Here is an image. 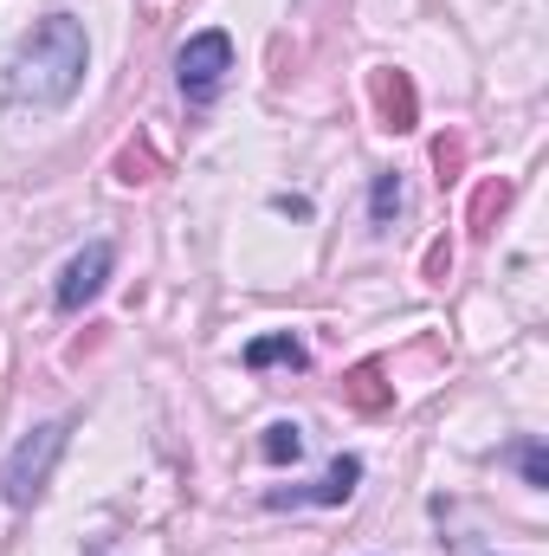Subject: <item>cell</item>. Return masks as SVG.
Returning <instances> with one entry per match:
<instances>
[{
	"mask_svg": "<svg viewBox=\"0 0 549 556\" xmlns=\"http://www.w3.org/2000/svg\"><path fill=\"white\" fill-rule=\"evenodd\" d=\"M369 91H375L382 130H413L420 104H413V78H408V72H375V78H369Z\"/></svg>",
	"mask_w": 549,
	"mask_h": 556,
	"instance_id": "cell-5",
	"label": "cell"
},
{
	"mask_svg": "<svg viewBox=\"0 0 549 556\" xmlns=\"http://www.w3.org/2000/svg\"><path fill=\"white\" fill-rule=\"evenodd\" d=\"M259 453H266L272 466H297V453H304L297 420H272V427H266V440H259Z\"/></svg>",
	"mask_w": 549,
	"mask_h": 556,
	"instance_id": "cell-10",
	"label": "cell"
},
{
	"mask_svg": "<svg viewBox=\"0 0 549 556\" xmlns=\"http://www.w3.org/2000/svg\"><path fill=\"white\" fill-rule=\"evenodd\" d=\"M343 395H349V402H356L362 415H382V408L395 402V389L382 382V363H356V369L343 376Z\"/></svg>",
	"mask_w": 549,
	"mask_h": 556,
	"instance_id": "cell-7",
	"label": "cell"
},
{
	"mask_svg": "<svg viewBox=\"0 0 549 556\" xmlns=\"http://www.w3.org/2000/svg\"><path fill=\"white\" fill-rule=\"evenodd\" d=\"M511 207V181H485L478 194H472V233H491V220Z\"/></svg>",
	"mask_w": 549,
	"mask_h": 556,
	"instance_id": "cell-11",
	"label": "cell"
},
{
	"mask_svg": "<svg viewBox=\"0 0 549 556\" xmlns=\"http://www.w3.org/2000/svg\"><path fill=\"white\" fill-rule=\"evenodd\" d=\"M446 266H452V247H446V240H439V247H433V253H426V278H446Z\"/></svg>",
	"mask_w": 549,
	"mask_h": 556,
	"instance_id": "cell-15",
	"label": "cell"
},
{
	"mask_svg": "<svg viewBox=\"0 0 549 556\" xmlns=\"http://www.w3.org/2000/svg\"><path fill=\"white\" fill-rule=\"evenodd\" d=\"M278 363H284V369H304V343H297L291 330L253 337V343H246V369H253V376H259V369H278Z\"/></svg>",
	"mask_w": 549,
	"mask_h": 556,
	"instance_id": "cell-8",
	"label": "cell"
},
{
	"mask_svg": "<svg viewBox=\"0 0 549 556\" xmlns=\"http://www.w3.org/2000/svg\"><path fill=\"white\" fill-rule=\"evenodd\" d=\"M518 466H524V479H531V485H549V453L537 446V440H524V446H518Z\"/></svg>",
	"mask_w": 549,
	"mask_h": 556,
	"instance_id": "cell-13",
	"label": "cell"
},
{
	"mask_svg": "<svg viewBox=\"0 0 549 556\" xmlns=\"http://www.w3.org/2000/svg\"><path fill=\"white\" fill-rule=\"evenodd\" d=\"M85 65H91L85 26H78L72 13H46V20L20 39V52H13V65H7V98H13V104H39V111H59V104L78 98Z\"/></svg>",
	"mask_w": 549,
	"mask_h": 556,
	"instance_id": "cell-1",
	"label": "cell"
},
{
	"mask_svg": "<svg viewBox=\"0 0 549 556\" xmlns=\"http://www.w3.org/2000/svg\"><path fill=\"white\" fill-rule=\"evenodd\" d=\"M433 168H439V188H446V181L465 168V137H439L433 142Z\"/></svg>",
	"mask_w": 549,
	"mask_h": 556,
	"instance_id": "cell-12",
	"label": "cell"
},
{
	"mask_svg": "<svg viewBox=\"0 0 549 556\" xmlns=\"http://www.w3.org/2000/svg\"><path fill=\"white\" fill-rule=\"evenodd\" d=\"M356 479H362V459H356V453H343V459H330V472H323L310 492H291L284 505H343V498L356 492ZM284 505H278V511H284Z\"/></svg>",
	"mask_w": 549,
	"mask_h": 556,
	"instance_id": "cell-6",
	"label": "cell"
},
{
	"mask_svg": "<svg viewBox=\"0 0 549 556\" xmlns=\"http://www.w3.org/2000/svg\"><path fill=\"white\" fill-rule=\"evenodd\" d=\"M149 168H155V162H149L142 149H124V155H117V181H130V188H137V181H149Z\"/></svg>",
	"mask_w": 549,
	"mask_h": 556,
	"instance_id": "cell-14",
	"label": "cell"
},
{
	"mask_svg": "<svg viewBox=\"0 0 549 556\" xmlns=\"http://www.w3.org/2000/svg\"><path fill=\"white\" fill-rule=\"evenodd\" d=\"M401 201H408V194H401V175H395V168H382V175H375V188H369V220H375V227H395Z\"/></svg>",
	"mask_w": 549,
	"mask_h": 556,
	"instance_id": "cell-9",
	"label": "cell"
},
{
	"mask_svg": "<svg viewBox=\"0 0 549 556\" xmlns=\"http://www.w3.org/2000/svg\"><path fill=\"white\" fill-rule=\"evenodd\" d=\"M111 266H117V247H111V240H91V247H85V253H78V260L59 273L52 304H59V311H85V304H91V298L111 285Z\"/></svg>",
	"mask_w": 549,
	"mask_h": 556,
	"instance_id": "cell-4",
	"label": "cell"
},
{
	"mask_svg": "<svg viewBox=\"0 0 549 556\" xmlns=\"http://www.w3.org/2000/svg\"><path fill=\"white\" fill-rule=\"evenodd\" d=\"M227 72H233V39H227L220 26L194 33V39L175 52V78H181V98H188V104H214L220 85H227Z\"/></svg>",
	"mask_w": 549,
	"mask_h": 556,
	"instance_id": "cell-3",
	"label": "cell"
},
{
	"mask_svg": "<svg viewBox=\"0 0 549 556\" xmlns=\"http://www.w3.org/2000/svg\"><path fill=\"white\" fill-rule=\"evenodd\" d=\"M91 556H104V551H91Z\"/></svg>",
	"mask_w": 549,
	"mask_h": 556,
	"instance_id": "cell-16",
	"label": "cell"
},
{
	"mask_svg": "<svg viewBox=\"0 0 549 556\" xmlns=\"http://www.w3.org/2000/svg\"><path fill=\"white\" fill-rule=\"evenodd\" d=\"M65 420H46V427H33L13 453H7V466H0V492H7V505L13 511H26V505H39V492H46V479H52V466H59V453H65Z\"/></svg>",
	"mask_w": 549,
	"mask_h": 556,
	"instance_id": "cell-2",
	"label": "cell"
}]
</instances>
